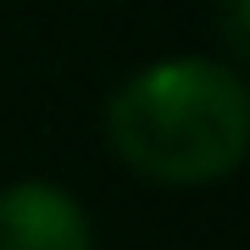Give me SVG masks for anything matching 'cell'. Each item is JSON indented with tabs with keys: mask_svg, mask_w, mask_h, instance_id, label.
Wrapping results in <instances>:
<instances>
[{
	"mask_svg": "<svg viewBox=\"0 0 250 250\" xmlns=\"http://www.w3.org/2000/svg\"><path fill=\"white\" fill-rule=\"evenodd\" d=\"M106 139L123 167L150 184L228 178L250 139V95L233 62L167 56L139 67L106 100Z\"/></svg>",
	"mask_w": 250,
	"mask_h": 250,
	"instance_id": "6da1fadb",
	"label": "cell"
},
{
	"mask_svg": "<svg viewBox=\"0 0 250 250\" xmlns=\"http://www.w3.org/2000/svg\"><path fill=\"white\" fill-rule=\"evenodd\" d=\"M0 250H95L89 211L62 184L22 178L0 189Z\"/></svg>",
	"mask_w": 250,
	"mask_h": 250,
	"instance_id": "7a4b0ae2",
	"label": "cell"
},
{
	"mask_svg": "<svg viewBox=\"0 0 250 250\" xmlns=\"http://www.w3.org/2000/svg\"><path fill=\"white\" fill-rule=\"evenodd\" d=\"M245 17H250V0H223V39H228V62H233V67L250 56V28H245Z\"/></svg>",
	"mask_w": 250,
	"mask_h": 250,
	"instance_id": "3957f363",
	"label": "cell"
}]
</instances>
